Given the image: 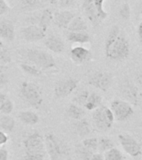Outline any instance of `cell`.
<instances>
[{"label":"cell","mask_w":142,"mask_h":160,"mask_svg":"<svg viewBox=\"0 0 142 160\" xmlns=\"http://www.w3.org/2000/svg\"><path fill=\"white\" fill-rule=\"evenodd\" d=\"M22 5L25 8H35L39 5H42L43 0H22Z\"/></svg>","instance_id":"8d00e7d4"},{"label":"cell","mask_w":142,"mask_h":160,"mask_svg":"<svg viewBox=\"0 0 142 160\" xmlns=\"http://www.w3.org/2000/svg\"><path fill=\"white\" fill-rule=\"evenodd\" d=\"M135 84H136L140 92L142 93V72H138V73L135 75Z\"/></svg>","instance_id":"60d3db41"},{"label":"cell","mask_w":142,"mask_h":160,"mask_svg":"<svg viewBox=\"0 0 142 160\" xmlns=\"http://www.w3.org/2000/svg\"><path fill=\"white\" fill-rule=\"evenodd\" d=\"M78 83H79V80L73 78H67L65 79L60 80L55 86V95L57 98L67 97L76 90Z\"/></svg>","instance_id":"8fae6325"},{"label":"cell","mask_w":142,"mask_h":160,"mask_svg":"<svg viewBox=\"0 0 142 160\" xmlns=\"http://www.w3.org/2000/svg\"><path fill=\"white\" fill-rule=\"evenodd\" d=\"M118 139L123 150L130 157L136 158L141 155V145L131 135L127 133H121L118 135Z\"/></svg>","instance_id":"ba28073f"},{"label":"cell","mask_w":142,"mask_h":160,"mask_svg":"<svg viewBox=\"0 0 142 160\" xmlns=\"http://www.w3.org/2000/svg\"><path fill=\"white\" fill-rule=\"evenodd\" d=\"M76 129H77V133L81 136V137H86L92 131V127L88 120L86 118H82V119L77 120V123H76Z\"/></svg>","instance_id":"cb8c5ba5"},{"label":"cell","mask_w":142,"mask_h":160,"mask_svg":"<svg viewBox=\"0 0 142 160\" xmlns=\"http://www.w3.org/2000/svg\"><path fill=\"white\" fill-rule=\"evenodd\" d=\"M67 115L69 116L71 118L74 120H80L83 118L86 114V112L82 107H80L78 105L72 103L68 106L67 109Z\"/></svg>","instance_id":"7402d4cb"},{"label":"cell","mask_w":142,"mask_h":160,"mask_svg":"<svg viewBox=\"0 0 142 160\" xmlns=\"http://www.w3.org/2000/svg\"><path fill=\"white\" fill-rule=\"evenodd\" d=\"M72 62L76 64H83L92 58V52L89 49L82 46L73 48L70 52Z\"/></svg>","instance_id":"4fadbf2b"},{"label":"cell","mask_w":142,"mask_h":160,"mask_svg":"<svg viewBox=\"0 0 142 160\" xmlns=\"http://www.w3.org/2000/svg\"><path fill=\"white\" fill-rule=\"evenodd\" d=\"M53 22V13L49 8H46L42 12L39 17L38 26L47 32V28Z\"/></svg>","instance_id":"44dd1931"},{"label":"cell","mask_w":142,"mask_h":160,"mask_svg":"<svg viewBox=\"0 0 142 160\" xmlns=\"http://www.w3.org/2000/svg\"><path fill=\"white\" fill-rule=\"evenodd\" d=\"M20 68L25 73L30 75V76H33V77H38L42 74V71L40 68L34 66V65L29 64V63H21Z\"/></svg>","instance_id":"83f0119b"},{"label":"cell","mask_w":142,"mask_h":160,"mask_svg":"<svg viewBox=\"0 0 142 160\" xmlns=\"http://www.w3.org/2000/svg\"><path fill=\"white\" fill-rule=\"evenodd\" d=\"M8 141V136L3 131L0 130V147L4 145Z\"/></svg>","instance_id":"b9f144b4"},{"label":"cell","mask_w":142,"mask_h":160,"mask_svg":"<svg viewBox=\"0 0 142 160\" xmlns=\"http://www.w3.org/2000/svg\"><path fill=\"white\" fill-rule=\"evenodd\" d=\"M105 54L109 59L121 61L130 55V42L125 32L118 26L110 28L105 41Z\"/></svg>","instance_id":"6da1fadb"},{"label":"cell","mask_w":142,"mask_h":160,"mask_svg":"<svg viewBox=\"0 0 142 160\" xmlns=\"http://www.w3.org/2000/svg\"><path fill=\"white\" fill-rule=\"evenodd\" d=\"M88 83L97 89L107 92L112 83V76L110 72L98 71L90 76Z\"/></svg>","instance_id":"30bf717a"},{"label":"cell","mask_w":142,"mask_h":160,"mask_svg":"<svg viewBox=\"0 0 142 160\" xmlns=\"http://www.w3.org/2000/svg\"><path fill=\"white\" fill-rule=\"evenodd\" d=\"M82 10L86 17L93 25H97L101 22L93 0H82Z\"/></svg>","instance_id":"9a60e30c"},{"label":"cell","mask_w":142,"mask_h":160,"mask_svg":"<svg viewBox=\"0 0 142 160\" xmlns=\"http://www.w3.org/2000/svg\"><path fill=\"white\" fill-rule=\"evenodd\" d=\"M75 17L76 15L73 12L67 10H62L56 12L53 14V22L60 28H67L70 22H72V20Z\"/></svg>","instance_id":"5bb4252c"},{"label":"cell","mask_w":142,"mask_h":160,"mask_svg":"<svg viewBox=\"0 0 142 160\" xmlns=\"http://www.w3.org/2000/svg\"><path fill=\"white\" fill-rule=\"evenodd\" d=\"M140 8L142 9V0H140Z\"/></svg>","instance_id":"681fc988"},{"label":"cell","mask_w":142,"mask_h":160,"mask_svg":"<svg viewBox=\"0 0 142 160\" xmlns=\"http://www.w3.org/2000/svg\"><path fill=\"white\" fill-rule=\"evenodd\" d=\"M45 45L48 49L56 53H61L63 52L65 48V43L63 40L56 35H51L47 37L45 40Z\"/></svg>","instance_id":"e0dca14e"},{"label":"cell","mask_w":142,"mask_h":160,"mask_svg":"<svg viewBox=\"0 0 142 160\" xmlns=\"http://www.w3.org/2000/svg\"><path fill=\"white\" fill-rule=\"evenodd\" d=\"M25 153H47L44 138L38 132L30 134L23 142Z\"/></svg>","instance_id":"9c48e42d"},{"label":"cell","mask_w":142,"mask_h":160,"mask_svg":"<svg viewBox=\"0 0 142 160\" xmlns=\"http://www.w3.org/2000/svg\"><path fill=\"white\" fill-rule=\"evenodd\" d=\"M120 16L125 20H128L130 18V8L127 2H125L120 8L119 10Z\"/></svg>","instance_id":"e575fe53"},{"label":"cell","mask_w":142,"mask_h":160,"mask_svg":"<svg viewBox=\"0 0 142 160\" xmlns=\"http://www.w3.org/2000/svg\"><path fill=\"white\" fill-rule=\"evenodd\" d=\"M11 62V55L9 51L4 48H0V65L5 66Z\"/></svg>","instance_id":"836d02e7"},{"label":"cell","mask_w":142,"mask_h":160,"mask_svg":"<svg viewBox=\"0 0 142 160\" xmlns=\"http://www.w3.org/2000/svg\"><path fill=\"white\" fill-rule=\"evenodd\" d=\"M5 66L0 65V88H2L7 82V78L4 72Z\"/></svg>","instance_id":"f35d334b"},{"label":"cell","mask_w":142,"mask_h":160,"mask_svg":"<svg viewBox=\"0 0 142 160\" xmlns=\"http://www.w3.org/2000/svg\"><path fill=\"white\" fill-rule=\"evenodd\" d=\"M76 152H77V156L81 158V160H90L92 158V154L94 152H92L91 150L84 147L82 143H80L76 148Z\"/></svg>","instance_id":"f1b7e54d"},{"label":"cell","mask_w":142,"mask_h":160,"mask_svg":"<svg viewBox=\"0 0 142 160\" xmlns=\"http://www.w3.org/2000/svg\"><path fill=\"white\" fill-rule=\"evenodd\" d=\"M105 160H125L124 154L117 148H112L104 153Z\"/></svg>","instance_id":"4316f807"},{"label":"cell","mask_w":142,"mask_h":160,"mask_svg":"<svg viewBox=\"0 0 142 160\" xmlns=\"http://www.w3.org/2000/svg\"><path fill=\"white\" fill-rule=\"evenodd\" d=\"M89 94L90 92L87 90H82L76 94V96L73 98V102H75V104L78 105L80 107H82V106L84 107L85 103L89 97Z\"/></svg>","instance_id":"4dcf8cb0"},{"label":"cell","mask_w":142,"mask_h":160,"mask_svg":"<svg viewBox=\"0 0 142 160\" xmlns=\"http://www.w3.org/2000/svg\"><path fill=\"white\" fill-rule=\"evenodd\" d=\"M10 10L9 5L5 0H0V15H3L7 13Z\"/></svg>","instance_id":"ab89813d"},{"label":"cell","mask_w":142,"mask_h":160,"mask_svg":"<svg viewBox=\"0 0 142 160\" xmlns=\"http://www.w3.org/2000/svg\"><path fill=\"white\" fill-rule=\"evenodd\" d=\"M137 32H138V35H139L140 39L142 41V22H140V24L138 25Z\"/></svg>","instance_id":"f6af8a7d"},{"label":"cell","mask_w":142,"mask_h":160,"mask_svg":"<svg viewBox=\"0 0 142 160\" xmlns=\"http://www.w3.org/2000/svg\"><path fill=\"white\" fill-rule=\"evenodd\" d=\"M90 160H105L104 159V153L102 152H95L93 153Z\"/></svg>","instance_id":"ee69618b"},{"label":"cell","mask_w":142,"mask_h":160,"mask_svg":"<svg viewBox=\"0 0 142 160\" xmlns=\"http://www.w3.org/2000/svg\"><path fill=\"white\" fill-rule=\"evenodd\" d=\"M15 38L14 25L10 20L0 21V39L12 42Z\"/></svg>","instance_id":"2e32d148"},{"label":"cell","mask_w":142,"mask_h":160,"mask_svg":"<svg viewBox=\"0 0 142 160\" xmlns=\"http://www.w3.org/2000/svg\"><path fill=\"white\" fill-rule=\"evenodd\" d=\"M92 123L96 129L101 132H107L111 129L115 121L111 108L101 105L92 112Z\"/></svg>","instance_id":"277c9868"},{"label":"cell","mask_w":142,"mask_h":160,"mask_svg":"<svg viewBox=\"0 0 142 160\" xmlns=\"http://www.w3.org/2000/svg\"><path fill=\"white\" fill-rule=\"evenodd\" d=\"M20 94L27 104L34 108H38L43 101L40 88L32 82H22L20 86Z\"/></svg>","instance_id":"5b68a950"},{"label":"cell","mask_w":142,"mask_h":160,"mask_svg":"<svg viewBox=\"0 0 142 160\" xmlns=\"http://www.w3.org/2000/svg\"><path fill=\"white\" fill-rule=\"evenodd\" d=\"M115 120L118 122L126 121L134 113L131 104L123 99H115L111 102V107Z\"/></svg>","instance_id":"52a82bcc"},{"label":"cell","mask_w":142,"mask_h":160,"mask_svg":"<svg viewBox=\"0 0 142 160\" xmlns=\"http://www.w3.org/2000/svg\"><path fill=\"white\" fill-rule=\"evenodd\" d=\"M102 98L97 92H90L89 97L87 98V102L85 103L84 107L89 111H94L102 105Z\"/></svg>","instance_id":"d6986e66"},{"label":"cell","mask_w":142,"mask_h":160,"mask_svg":"<svg viewBox=\"0 0 142 160\" xmlns=\"http://www.w3.org/2000/svg\"><path fill=\"white\" fill-rule=\"evenodd\" d=\"M12 111H13V102L8 98H7L0 105V112L2 114L9 115Z\"/></svg>","instance_id":"d6a6232c"},{"label":"cell","mask_w":142,"mask_h":160,"mask_svg":"<svg viewBox=\"0 0 142 160\" xmlns=\"http://www.w3.org/2000/svg\"><path fill=\"white\" fill-rule=\"evenodd\" d=\"M46 158V153H25L22 160H43Z\"/></svg>","instance_id":"d590c367"},{"label":"cell","mask_w":142,"mask_h":160,"mask_svg":"<svg viewBox=\"0 0 142 160\" xmlns=\"http://www.w3.org/2000/svg\"><path fill=\"white\" fill-rule=\"evenodd\" d=\"M67 40L72 42L87 43L90 42L91 38L87 31L82 32H69L67 33Z\"/></svg>","instance_id":"ac0fdd59"},{"label":"cell","mask_w":142,"mask_h":160,"mask_svg":"<svg viewBox=\"0 0 142 160\" xmlns=\"http://www.w3.org/2000/svg\"><path fill=\"white\" fill-rule=\"evenodd\" d=\"M20 120L23 123L27 125H34L39 121V118L37 113L32 111H22L18 114Z\"/></svg>","instance_id":"603a6c76"},{"label":"cell","mask_w":142,"mask_h":160,"mask_svg":"<svg viewBox=\"0 0 142 160\" xmlns=\"http://www.w3.org/2000/svg\"><path fill=\"white\" fill-rule=\"evenodd\" d=\"M93 2H94L95 6L97 8V13H98L100 21L106 19L107 17V12L104 9L105 0H93Z\"/></svg>","instance_id":"1f68e13d"},{"label":"cell","mask_w":142,"mask_h":160,"mask_svg":"<svg viewBox=\"0 0 142 160\" xmlns=\"http://www.w3.org/2000/svg\"><path fill=\"white\" fill-rule=\"evenodd\" d=\"M29 64L34 65L40 69H48L55 67L54 58L46 51L37 48H28L22 52Z\"/></svg>","instance_id":"7a4b0ae2"},{"label":"cell","mask_w":142,"mask_h":160,"mask_svg":"<svg viewBox=\"0 0 142 160\" xmlns=\"http://www.w3.org/2000/svg\"><path fill=\"white\" fill-rule=\"evenodd\" d=\"M43 160H49V159H47V158H44V159Z\"/></svg>","instance_id":"816d5d0a"},{"label":"cell","mask_w":142,"mask_h":160,"mask_svg":"<svg viewBox=\"0 0 142 160\" xmlns=\"http://www.w3.org/2000/svg\"><path fill=\"white\" fill-rule=\"evenodd\" d=\"M8 159V152L7 149L0 148V160Z\"/></svg>","instance_id":"7bdbcfd3"},{"label":"cell","mask_w":142,"mask_h":160,"mask_svg":"<svg viewBox=\"0 0 142 160\" xmlns=\"http://www.w3.org/2000/svg\"><path fill=\"white\" fill-rule=\"evenodd\" d=\"M140 13H141V15H142V9L140 10Z\"/></svg>","instance_id":"f907efd6"},{"label":"cell","mask_w":142,"mask_h":160,"mask_svg":"<svg viewBox=\"0 0 142 160\" xmlns=\"http://www.w3.org/2000/svg\"><path fill=\"white\" fill-rule=\"evenodd\" d=\"M46 152L49 156V160H64L68 153L67 146L56 135L48 133L45 137Z\"/></svg>","instance_id":"3957f363"},{"label":"cell","mask_w":142,"mask_h":160,"mask_svg":"<svg viewBox=\"0 0 142 160\" xmlns=\"http://www.w3.org/2000/svg\"><path fill=\"white\" fill-rule=\"evenodd\" d=\"M119 92L123 99L130 104L136 105L139 102L140 91L135 82L127 78L121 80L119 83Z\"/></svg>","instance_id":"8992f818"},{"label":"cell","mask_w":142,"mask_h":160,"mask_svg":"<svg viewBox=\"0 0 142 160\" xmlns=\"http://www.w3.org/2000/svg\"><path fill=\"white\" fill-rule=\"evenodd\" d=\"M3 47H4V46H3V43H2V40L0 39V48H3Z\"/></svg>","instance_id":"c3c4849f"},{"label":"cell","mask_w":142,"mask_h":160,"mask_svg":"<svg viewBox=\"0 0 142 160\" xmlns=\"http://www.w3.org/2000/svg\"><path fill=\"white\" fill-rule=\"evenodd\" d=\"M75 2H76V0H58L57 1L58 6L60 8H62V9L72 8L75 5Z\"/></svg>","instance_id":"74e56055"},{"label":"cell","mask_w":142,"mask_h":160,"mask_svg":"<svg viewBox=\"0 0 142 160\" xmlns=\"http://www.w3.org/2000/svg\"><path fill=\"white\" fill-rule=\"evenodd\" d=\"M67 29L69 32H82V31H87V24L83 18L81 16H76L70 22Z\"/></svg>","instance_id":"ffe728a7"},{"label":"cell","mask_w":142,"mask_h":160,"mask_svg":"<svg viewBox=\"0 0 142 160\" xmlns=\"http://www.w3.org/2000/svg\"><path fill=\"white\" fill-rule=\"evenodd\" d=\"M15 127V121L9 115H0V130L3 132H12Z\"/></svg>","instance_id":"d4e9b609"},{"label":"cell","mask_w":142,"mask_h":160,"mask_svg":"<svg viewBox=\"0 0 142 160\" xmlns=\"http://www.w3.org/2000/svg\"><path fill=\"white\" fill-rule=\"evenodd\" d=\"M114 147V142H112V140L109 138H98V152L105 153Z\"/></svg>","instance_id":"484cf974"},{"label":"cell","mask_w":142,"mask_h":160,"mask_svg":"<svg viewBox=\"0 0 142 160\" xmlns=\"http://www.w3.org/2000/svg\"><path fill=\"white\" fill-rule=\"evenodd\" d=\"M21 36L27 42H37L46 37V32L38 25L32 24L21 28Z\"/></svg>","instance_id":"7c38bea8"},{"label":"cell","mask_w":142,"mask_h":160,"mask_svg":"<svg viewBox=\"0 0 142 160\" xmlns=\"http://www.w3.org/2000/svg\"><path fill=\"white\" fill-rule=\"evenodd\" d=\"M49 1L50 3H52V4H56V3H57V1L58 0H48Z\"/></svg>","instance_id":"7dc6e473"},{"label":"cell","mask_w":142,"mask_h":160,"mask_svg":"<svg viewBox=\"0 0 142 160\" xmlns=\"http://www.w3.org/2000/svg\"><path fill=\"white\" fill-rule=\"evenodd\" d=\"M7 96L4 94V93H2V92H0V105L2 104V102H4L5 100L7 99Z\"/></svg>","instance_id":"bcb514c9"},{"label":"cell","mask_w":142,"mask_h":160,"mask_svg":"<svg viewBox=\"0 0 142 160\" xmlns=\"http://www.w3.org/2000/svg\"><path fill=\"white\" fill-rule=\"evenodd\" d=\"M82 144L92 152H98V138H87L82 142Z\"/></svg>","instance_id":"f546056e"}]
</instances>
